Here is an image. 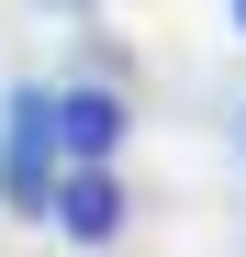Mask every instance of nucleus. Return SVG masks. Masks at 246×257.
<instances>
[{
    "label": "nucleus",
    "instance_id": "1",
    "mask_svg": "<svg viewBox=\"0 0 246 257\" xmlns=\"http://www.w3.org/2000/svg\"><path fill=\"white\" fill-rule=\"evenodd\" d=\"M56 168H67L56 90H12V101H0V201H12V212H45Z\"/></svg>",
    "mask_w": 246,
    "mask_h": 257
},
{
    "label": "nucleus",
    "instance_id": "2",
    "mask_svg": "<svg viewBox=\"0 0 246 257\" xmlns=\"http://www.w3.org/2000/svg\"><path fill=\"white\" fill-rule=\"evenodd\" d=\"M45 224H56L67 246H112V235H123V179H112V157H67V168H56Z\"/></svg>",
    "mask_w": 246,
    "mask_h": 257
},
{
    "label": "nucleus",
    "instance_id": "3",
    "mask_svg": "<svg viewBox=\"0 0 246 257\" xmlns=\"http://www.w3.org/2000/svg\"><path fill=\"white\" fill-rule=\"evenodd\" d=\"M56 135H67V157H112L123 146V90H67L56 101Z\"/></svg>",
    "mask_w": 246,
    "mask_h": 257
},
{
    "label": "nucleus",
    "instance_id": "4",
    "mask_svg": "<svg viewBox=\"0 0 246 257\" xmlns=\"http://www.w3.org/2000/svg\"><path fill=\"white\" fill-rule=\"evenodd\" d=\"M45 12H90V0H45Z\"/></svg>",
    "mask_w": 246,
    "mask_h": 257
},
{
    "label": "nucleus",
    "instance_id": "5",
    "mask_svg": "<svg viewBox=\"0 0 246 257\" xmlns=\"http://www.w3.org/2000/svg\"><path fill=\"white\" fill-rule=\"evenodd\" d=\"M235 23H246V0H235Z\"/></svg>",
    "mask_w": 246,
    "mask_h": 257
}]
</instances>
